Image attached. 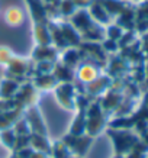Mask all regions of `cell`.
<instances>
[{
  "instance_id": "1",
  "label": "cell",
  "mask_w": 148,
  "mask_h": 158,
  "mask_svg": "<svg viewBox=\"0 0 148 158\" xmlns=\"http://www.w3.org/2000/svg\"><path fill=\"white\" fill-rule=\"evenodd\" d=\"M108 125L106 112L100 106L99 100H93L86 109V135L96 138L103 134Z\"/></svg>"
},
{
  "instance_id": "2",
  "label": "cell",
  "mask_w": 148,
  "mask_h": 158,
  "mask_svg": "<svg viewBox=\"0 0 148 158\" xmlns=\"http://www.w3.org/2000/svg\"><path fill=\"white\" fill-rule=\"evenodd\" d=\"M108 135L112 139L115 154L126 155L131 149L135 147V144L139 141V136L129 129H112L108 131Z\"/></svg>"
},
{
  "instance_id": "3",
  "label": "cell",
  "mask_w": 148,
  "mask_h": 158,
  "mask_svg": "<svg viewBox=\"0 0 148 158\" xmlns=\"http://www.w3.org/2000/svg\"><path fill=\"white\" fill-rule=\"evenodd\" d=\"M32 67H34V62L31 58L15 55L12 61L5 67L6 76L19 81H26L32 77Z\"/></svg>"
},
{
  "instance_id": "4",
  "label": "cell",
  "mask_w": 148,
  "mask_h": 158,
  "mask_svg": "<svg viewBox=\"0 0 148 158\" xmlns=\"http://www.w3.org/2000/svg\"><path fill=\"white\" fill-rule=\"evenodd\" d=\"M53 93L60 107L68 110V112L76 110V97L78 91H77L74 83H58Z\"/></svg>"
},
{
  "instance_id": "5",
  "label": "cell",
  "mask_w": 148,
  "mask_h": 158,
  "mask_svg": "<svg viewBox=\"0 0 148 158\" xmlns=\"http://www.w3.org/2000/svg\"><path fill=\"white\" fill-rule=\"evenodd\" d=\"M39 97V91L35 89L31 80H26L20 84L19 90L16 93V96L13 97V105L20 107V109H28L31 106H36Z\"/></svg>"
},
{
  "instance_id": "6",
  "label": "cell",
  "mask_w": 148,
  "mask_h": 158,
  "mask_svg": "<svg viewBox=\"0 0 148 158\" xmlns=\"http://www.w3.org/2000/svg\"><path fill=\"white\" fill-rule=\"evenodd\" d=\"M62 142L67 145L68 149L71 151L73 155H77V157H81L84 158L86 154L89 152L91 144H93V139L91 136L89 135H70V134H66L62 136Z\"/></svg>"
},
{
  "instance_id": "7",
  "label": "cell",
  "mask_w": 148,
  "mask_h": 158,
  "mask_svg": "<svg viewBox=\"0 0 148 158\" xmlns=\"http://www.w3.org/2000/svg\"><path fill=\"white\" fill-rule=\"evenodd\" d=\"M112 83H113V78H112L109 74L100 73L93 81H90L89 84L84 86V89H86V90H84V94H87L90 99L91 97L99 99V97H102L106 91L112 87Z\"/></svg>"
},
{
  "instance_id": "8",
  "label": "cell",
  "mask_w": 148,
  "mask_h": 158,
  "mask_svg": "<svg viewBox=\"0 0 148 158\" xmlns=\"http://www.w3.org/2000/svg\"><path fill=\"white\" fill-rule=\"evenodd\" d=\"M100 73H103L102 65H99V64H96L93 61H83L74 70V77H76L77 81H80L81 84L86 86L90 81H93Z\"/></svg>"
},
{
  "instance_id": "9",
  "label": "cell",
  "mask_w": 148,
  "mask_h": 158,
  "mask_svg": "<svg viewBox=\"0 0 148 158\" xmlns=\"http://www.w3.org/2000/svg\"><path fill=\"white\" fill-rule=\"evenodd\" d=\"M23 118H25V120L28 122L32 134L48 135L45 119H44V116H42V112L38 109V106H31L28 109H25Z\"/></svg>"
},
{
  "instance_id": "10",
  "label": "cell",
  "mask_w": 148,
  "mask_h": 158,
  "mask_svg": "<svg viewBox=\"0 0 148 158\" xmlns=\"http://www.w3.org/2000/svg\"><path fill=\"white\" fill-rule=\"evenodd\" d=\"M29 58L34 62L38 61L57 62L58 58H60V49H57L54 45H35Z\"/></svg>"
},
{
  "instance_id": "11",
  "label": "cell",
  "mask_w": 148,
  "mask_h": 158,
  "mask_svg": "<svg viewBox=\"0 0 148 158\" xmlns=\"http://www.w3.org/2000/svg\"><path fill=\"white\" fill-rule=\"evenodd\" d=\"M135 20H137L135 5L128 3V5L125 6V9L113 19V22L118 23L121 28L125 29V31H132V29H135Z\"/></svg>"
},
{
  "instance_id": "12",
  "label": "cell",
  "mask_w": 148,
  "mask_h": 158,
  "mask_svg": "<svg viewBox=\"0 0 148 158\" xmlns=\"http://www.w3.org/2000/svg\"><path fill=\"white\" fill-rule=\"evenodd\" d=\"M87 12L90 15V18L93 19V22H96L100 26H106L110 22H113V19L110 18V15L106 12V9L102 6V3L99 0H93L91 5L87 7Z\"/></svg>"
},
{
  "instance_id": "13",
  "label": "cell",
  "mask_w": 148,
  "mask_h": 158,
  "mask_svg": "<svg viewBox=\"0 0 148 158\" xmlns=\"http://www.w3.org/2000/svg\"><path fill=\"white\" fill-rule=\"evenodd\" d=\"M58 61L68 65L70 68H74L76 70L80 62H83V54H81L80 48L78 47H67L66 49L60 51V58Z\"/></svg>"
},
{
  "instance_id": "14",
  "label": "cell",
  "mask_w": 148,
  "mask_h": 158,
  "mask_svg": "<svg viewBox=\"0 0 148 158\" xmlns=\"http://www.w3.org/2000/svg\"><path fill=\"white\" fill-rule=\"evenodd\" d=\"M23 109H20L18 106H10L3 112H0V131L12 128L20 118H23Z\"/></svg>"
},
{
  "instance_id": "15",
  "label": "cell",
  "mask_w": 148,
  "mask_h": 158,
  "mask_svg": "<svg viewBox=\"0 0 148 158\" xmlns=\"http://www.w3.org/2000/svg\"><path fill=\"white\" fill-rule=\"evenodd\" d=\"M22 83L23 81L15 80L12 77H3L2 81H0V100H13V97L16 96Z\"/></svg>"
},
{
  "instance_id": "16",
  "label": "cell",
  "mask_w": 148,
  "mask_h": 158,
  "mask_svg": "<svg viewBox=\"0 0 148 158\" xmlns=\"http://www.w3.org/2000/svg\"><path fill=\"white\" fill-rule=\"evenodd\" d=\"M58 25H60V29H61V34L64 41L67 42L68 47H80L81 41L80 34L76 31V28L73 26L68 20H58Z\"/></svg>"
},
{
  "instance_id": "17",
  "label": "cell",
  "mask_w": 148,
  "mask_h": 158,
  "mask_svg": "<svg viewBox=\"0 0 148 158\" xmlns=\"http://www.w3.org/2000/svg\"><path fill=\"white\" fill-rule=\"evenodd\" d=\"M32 38L35 45H53L48 22H38L32 25Z\"/></svg>"
},
{
  "instance_id": "18",
  "label": "cell",
  "mask_w": 148,
  "mask_h": 158,
  "mask_svg": "<svg viewBox=\"0 0 148 158\" xmlns=\"http://www.w3.org/2000/svg\"><path fill=\"white\" fill-rule=\"evenodd\" d=\"M29 80L32 81V84H34L35 89H36L39 93H41V91H45V93L54 91V89H55L58 84L57 78L54 77L53 73H51V74H38V76H32Z\"/></svg>"
},
{
  "instance_id": "19",
  "label": "cell",
  "mask_w": 148,
  "mask_h": 158,
  "mask_svg": "<svg viewBox=\"0 0 148 158\" xmlns=\"http://www.w3.org/2000/svg\"><path fill=\"white\" fill-rule=\"evenodd\" d=\"M25 3L28 6L29 15H31L34 23L48 22L47 7H45V3H44L42 0H25Z\"/></svg>"
},
{
  "instance_id": "20",
  "label": "cell",
  "mask_w": 148,
  "mask_h": 158,
  "mask_svg": "<svg viewBox=\"0 0 148 158\" xmlns=\"http://www.w3.org/2000/svg\"><path fill=\"white\" fill-rule=\"evenodd\" d=\"M3 19H5L7 26L12 28H19L20 25L25 22V12L19 6H9L3 13Z\"/></svg>"
},
{
  "instance_id": "21",
  "label": "cell",
  "mask_w": 148,
  "mask_h": 158,
  "mask_svg": "<svg viewBox=\"0 0 148 158\" xmlns=\"http://www.w3.org/2000/svg\"><path fill=\"white\" fill-rule=\"evenodd\" d=\"M51 144H53V141L49 139L48 135L31 134V136H29V147L35 151H39V152H45L49 155Z\"/></svg>"
},
{
  "instance_id": "22",
  "label": "cell",
  "mask_w": 148,
  "mask_h": 158,
  "mask_svg": "<svg viewBox=\"0 0 148 158\" xmlns=\"http://www.w3.org/2000/svg\"><path fill=\"white\" fill-rule=\"evenodd\" d=\"M54 77L57 78L58 83H74L76 77H74V68H70L68 65L57 61L53 70Z\"/></svg>"
},
{
  "instance_id": "23",
  "label": "cell",
  "mask_w": 148,
  "mask_h": 158,
  "mask_svg": "<svg viewBox=\"0 0 148 158\" xmlns=\"http://www.w3.org/2000/svg\"><path fill=\"white\" fill-rule=\"evenodd\" d=\"M67 134L76 135V136L86 134V112L84 110H76V116L68 128Z\"/></svg>"
},
{
  "instance_id": "24",
  "label": "cell",
  "mask_w": 148,
  "mask_h": 158,
  "mask_svg": "<svg viewBox=\"0 0 148 158\" xmlns=\"http://www.w3.org/2000/svg\"><path fill=\"white\" fill-rule=\"evenodd\" d=\"M99 2L106 9V12L110 15L112 19H115L125 9V6L129 3V2H125V0H99Z\"/></svg>"
},
{
  "instance_id": "25",
  "label": "cell",
  "mask_w": 148,
  "mask_h": 158,
  "mask_svg": "<svg viewBox=\"0 0 148 158\" xmlns=\"http://www.w3.org/2000/svg\"><path fill=\"white\" fill-rule=\"evenodd\" d=\"M71 155H73L71 151L68 149L67 145L62 142V139L53 141L51 151H49V158H70Z\"/></svg>"
},
{
  "instance_id": "26",
  "label": "cell",
  "mask_w": 148,
  "mask_h": 158,
  "mask_svg": "<svg viewBox=\"0 0 148 158\" xmlns=\"http://www.w3.org/2000/svg\"><path fill=\"white\" fill-rule=\"evenodd\" d=\"M76 10L77 7L71 0H58V13H60V18L62 20H68Z\"/></svg>"
},
{
  "instance_id": "27",
  "label": "cell",
  "mask_w": 148,
  "mask_h": 158,
  "mask_svg": "<svg viewBox=\"0 0 148 158\" xmlns=\"http://www.w3.org/2000/svg\"><path fill=\"white\" fill-rule=\"evenodd\" d=\"M16 134H15L13 128H7V129L0 131V144H3L6 148H9L10 151H15V145H16Z\"/></svg>"
},
{
  "instance_id": "28",
  "label": "cell",
  "mask_w": 148,
  "mask_h": 158,
  "mask_svg": "<svg viewBox=\"0 0 148 158\" xmlns=\"http://www.w3.org/2000/svg\"><path fill=\"white\" fill-rule=\"evenodd\" d=\"M125 29H122L118 23L110 22L109 25L105 26V38L106 39H112V41H119L121 36L124 35Z\"/></svg>"
},
{
  "instance_id": "29",
  "label": "cell",
  "mask_w": 148,
  "mask_h": 158,
  "mask_svg": "<svg viewBox=\"0 0 148 158\" xmlns=\"http://www.w3.org/2000/svg\"><path fill=\"white\" fill-rule=\"evenodd\" d=\"M54 65H55V62H53V61L34 62V67H32V76H38V74H51L53 70H54Z\"/></svg>"
},
{
  "instance_id": "30",
  "label": "cell",
  "mask_w": 148,
  "mask_h": 158,
  "mask_svg": "<svg viewBox=\"0 0 148 158\" xmlns=\"http://www.w3.org/2000/svg\"><path fill=\"white\" fill-rule=\"evenodd\" d=\"M15 131V134H16V136H29V135L32 134L31 132V128H29L28 122L25 120V118H20L16 123L12 126Z\"/></svg>"
},
{
  "instance_id": "31",
  "label": "cell",
  "mask_w": 148,
  "mask_h": 158,
  "mask_svg": "<svg viewBox=\"0 0 148 158\" xmlns=\"http://www.w3.org/2000/svg\"><path fill=\"white\" fill-rule=\"evenodd\" d=\"M100 44H102V48H103V51L108 54V57H109V55H115V54H119L121 48H119V44H118V41H112V39H106L105 38Z\"/></svg>"
},
{
  "instance_id": "32",
  "label": "cell",
  "mask_w": 148,
  "mask_h": 158,
  "mask_svg": "<svg viewBox=\"0 0 148 158\" xmlns=\"http://www.w3.org/2000/svg\"><path fill=\"white\" fill-rule=\"evenodd\" d=\"M13 57H15V54L9 47L0 45V67H6V65L12 61Z\"/></svg>"
},
{
  "instance_id": "33",
  "label": "cell",
  "mask_w": 148,
  "mask_h": 158,
  "mask_svg": "<svg viewBox=\"0 0 148 158\" xmlns=\"http://www.w3.org/2000/svg\"><path fill=\"white\" fill-rule=\"evenodd\" d=\"M135 15L137 19H147L148 18V0H142L135 3Z\"/></svg>"
},
{
  "instance_id": "34",
  "label": "cell",
  "mask_w": 148,
  "mask_h": 158,
  "mask_svg": "<svg viewBox=\"0 0 148 158\" xmlns=\"http://www.w3.org/2000/svg\"><path fill=\"white\" fill-rule=\"evenodd\" d=\"M71 2L74 3V6H76L77 9H87L91 5L93 0H71Z\"/></svg>"
},
{
  "instance_id": "35",
  "label": "cell",
  "mask_w": 148,
  "mask_h": 158,
  "mask_svg": "<svg viewBox=\"0 0 148 158\" xmlns=\"http://www.w3.org/2000/svg\"><path fill=\"white\" fill-rule=\"evenodd\" d=\"M12 154H13V151H10L3 144H0V158H9Z\"/></svg>"
},
{
  "instance_id": "36",
  "label": "cell",
  "mask_w": 148,
  "mask_h": 158,
  "mask_svg": "<svg viewBox=\"0 0 148 158\" xmlns=\"http://www.w3.org/2000/svg\"><path fill=\"white\" fill-rule=\"evenodd\" d=\"M28 158H49V155H48V154H45V152H39V151H35V149H34Z\"/></svg>"
},
{
  "instance_id": "37",
  "label": "cell",
  "mask_w": 148,
  "mask_h": 158,
  "mask_svg": "<svg viewBox=\"0 0 148 158\" xmlns=\"http://www.w3.org/2000/svg\"><path fill=\"white\" fill-rule=\"evenodd\" d=\"M112 158H125V155H119V154H115Z\"/></svg>"
},
{
  "instance_id": "38",
  "label": "cell",
  "mask_w": 148,
  "mask_h": 158,
  "mask_svg": "<svg viewBox=\"0 0 148 158\" xmlns=\"http://www.w3.org/2000/svg\"><path fill=\"white\" fill-rule=\"evenodd\" d=\"M42 2L47 5V3H53V2H55V0H42Z\"/></svg>"
},
{
  "instance_id": "39",
  "label": "cell",
  "mask_w": 148,
  "mask_h": 158,
  "mask_svg": "<svg viewBox=\"0 0 148 158\" xmlns=\"http://www.w3.org/2000/svg\"><path fill=\"white\" fill-rule=\"evenodd\" d=\"M131 2H134V3H139V2H142V0H131Z\"/></svg>"
},
{
  "instance_id": "40",
  "label": "cell",
  "mask_w": 148,
  "mask_h": 158,
  "mask_svg": "<svg viewBox=\"0 0 148 158\" xmlns=\"http://www.w3.org/2000/svg\"><path fill=\"white\" fill-rule=\"evenodd\" d=\"M70 158H81V157H77V155H71Z\"/></svg>"
},
{
  "instance_id": "41",
  "label": "cell",
  "mask_w": 148,
  "mask_h": 158,
  "mask_svg": "<svg viewBox=\"0 0 148 158\" xmlns=\"http://www.w3.org/2000/svg\"><path fill=\"white\" fill-rule=\"evenodd\" d=\"M125 2H131V0H125Z\"/></svg>"
}]
</instances>
